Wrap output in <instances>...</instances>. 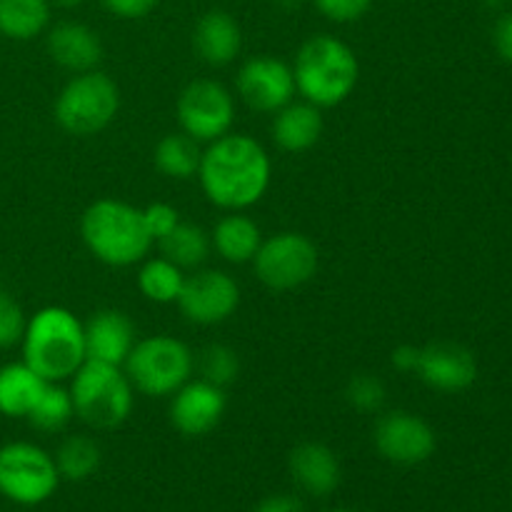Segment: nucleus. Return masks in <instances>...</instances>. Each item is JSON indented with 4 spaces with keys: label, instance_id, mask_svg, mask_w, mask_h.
Segmentation results:
<instances>
[{
    "label": "nucleus",
    "instance_id": "6ab92c4d",
    "mask_svg": "<svg viewBox=\"0 0 512 512\" xmlns=\"http://www.w3.org/2000/svg\"><path fill=\"white\" fill-rule=\"evenodd\" d=\"M290 475L305 493L325 498L340 485L338 455L323 443H303L288 458Z\"/></svg>",
    "mask_w": 512,
    "mask_h": 512
},
{
    "label": "nucleus",
    "instance_id": "412c9836",
    "mask_svg": "<svg viewBox=\"0 0 512 512\" xmlns=\"http://www.w3.org/2000/svg\"><path fill=\"white\" fill-rule=\"evenodd\" d=\"M48 388L28 363H8L0 368V415L5 418H28L30 410Z\"/></svg>",
    "mask_w": 512,
    "mask_h": 512
},
{
    "label": "nucleus",
    "instance_id": "dca6fc26",
    "mask_svg": "<svg viewBox=\"0 0 512 512\" xmlns=\"http://www.w3.org/2000/svg\"><path fill=\"white\" fill-rule=\"evenodd\" d=\"M83 330L85 358L95 363L123 365L133 345L138 343L133 320L120 310H100L83 325Z\"/></svg>",
    "mask_w": 512,
    "mask_h": 512
},
{
    "label": "nucleus",
    "instance_id": "a878e982",
    "mask_svg": "<svg viewBox=\"0 0 512 512\" xmlns=\"http://www.w3.org/2000/svg\"><path fill=\"white\" fill-rule=\"evenodd\" d=\"M183 270L175 263H170L168 258H153L140 268L138 273V288L140 293L148 300L160 305L175 303L183 290Z\"/></svg>",
    "mask_w": 512,
    "mask_h": 512
},
{
    "label": "nucleus",
    "instance_id": "423d86ee",
    "mask_svg": "<svg viewBox=\"0 0 512 512\" xmlns=\"http://www.w3.org/2000/svg\"><path fill=\"white\" fill-rule=\"evenodd\" d=\"M123 365L135 390L150 398H165L188 383L195 358L183 340L173 335H153L138 340Z\"/></svg>",
    "mask_w": 512,
    "mask_h": 512
},
{
    "label": "nucleus",
    "instance_id": "0eeeda50",
    "mask_svg": "<svg viewBox=\"0 0 512 512\" xmlns=\"http://www.w3.org/2000/svg\"><path fill=\"white\" fill-rule=\"evenodd\" d=\"M120 108V90L113 78L100 70L78 73L55 100V120L78 138L100 133L113 123Z\"/></svg>",
    "mask_w": 512,
    "mask_h": 512
},
{
    "label": "nucleus",
    "instance_id": "2f4dec72",
    "mask_svg": "<svg viewBox=\"0 0 512 512\" xmlns=\"http://www.w3.org/2000/svg\"><path fill=\"white\" fill-rule=\"evenodd\" d=\"M313 3L333 23H355L373 8V0H313Z\"/></svg>",
    "mask_w": 512,
    "mask_h": 512
},
{
    "label": "nucleus",
    "instance_id": "c756f323",
    "mask_svg": "<svg viewBox=\"0 0 512 512\" xmlns=\"http://www.w3.org/2000/svg\"><path fill=\"white\" fill-rule=\"evenodd\" d=\"M385 385L383 380L375 378L370 373L353 375L345 388V400L353 405L355 410H363V413H375V410L383 408L385 403Z\"/></svg>",
    "mask_w": 512,
    "mask_h": 512
},
{
    "label": "nucleus",
    "instance_id": "4468645a",
    "mask_svg": "<svg viewBox=\"0 0 512 512\" xmlns=\"http://www.w3.org/2000/svg\"><path fill=\"white\" fill-rule=\"evenodd\" d=\"M225 408H228L225 388H218L203 378L188 380L173 393L170 423L178 433L188 435V438H200L218 428Z\"/></svg>",
    "mask_w": 512,
    "mask_h": 512
},
{
    "label": "nucleus",
    "instance_id": "2eb2a0df",
    "mask_svg": "<svg viewBox=\"0 0 512 512\" xmlns=\"http://www.w3.org/2000/svg\"><path fill=\"white\" fill-rule=\"evenodd\" d=\"M415 373L428 388L440 390V393H460V390H468L478 378V360L465 345L438 340L420 348Z\"/></svg>",
    "mask_w": 512,
    "mask_h": 512
},
{
    "label": "nucleus",
    "instance_id": "a211bd4d",
    "mask_svg": "<svg viewBox=\"0 0 512 512\" xmlns=\"http://www.w3.org/2000/svg\"><path fill=\"white\" fill-rule=\"evenodd\" d=\"M193 45L203 63L213 65V68H223V65H230L240 55L243 30H240L238 20L225 13V10H208L195 23Z\"/></svg>",
    "mask_w": 512,
    "mask_h": 512
},
{
    "label": "nucleus",
    "instance_id": "39448f33",
    "mask_svg": "<svg viewBox=\"0 0 512 512\" xmlns=\"http://www.w3.org/2000/svg\"><path fill=\"white\" fill-rule=\"evenodd\" d=\"M75 415L95 430L120 428L133 413L135 388L120 365L85 360L70 385Z\"/></svg>",
    "mask_w": 512,
    "mask_h": 512
},
{
    "label": "nucleus",
    "instance_id": "7c9ffc66",
    "mask_svg": "<svg viewBox=\"0 0 512 512\" xmlns=\"http://www.w3.org/2000/svg\"><path fill=\"white\" fill-rule=\"evenodd\" d=\"M25 323H28V318L23 315L20 305L3 293V298H0V348L5 350L18 345L23 340Z\"/></svg>",
    "mask_w": 512,
    "mask_h": 512
},
{
    "label": "nucleus",
    "instance_id": "9b49d317",
    "mask_svg": "<svg viewBox=\"0 0 512 512\" xmlns=\"http://www.w3.org/2000/svg\"><path fill=\"white\" fill-rule=\"evenodd\" d=\"M180 313L195 325H218L238 310L240 288L223 270H198L183 280Z\"/></svg>",
    "mask_w": 512,
    "mask_h": 512
},
{
    "label": "nucleus",
    "instance_id": "aec40b11",
    "mask_svg": "<svg viewBox=\"0 0 512 512\" xmlns=\"http://www.w3.org/2000/svg\"><path fill=\"white\" fill-rule=\"evenodd\" d=\"M323 135V115L313 103H293L275 113L273 120V138L288 153H305L313 148Z\"/></svg>",
    "mask_w": 512,
    "mask_h": 512
},
{
    "label": "nucleus",
    "instance_id": "f3484780",
    "mask_svg": "<svg viewBox=\"0 0 512 512\" xmlns=\"http://www.w3.org/2000/svg\"><path fill=\"white\" fill-rule=\"evenodd\" d=\"M48 53L60 68L70 73H88L103 60L100 35L85 23L63 20L48 30Z\"/></svg>",
    "mask_w": 512,
    "mask_h": 512
},
{
    "label": "nucleus",
    "instance_id": "f03ea898",
    "mask_svg": "<svg viewBox=\"0 0 512 512\" xmlns=\"http://www.w3.org/2000/svg\"><path fill=\"white\" fill-rule=\"evenodd\" d=\"M23 363H28L48 383L73 378L75 370L85 363V330L83 323L60 305L38 310L25 323Z\"/></svg>",
    "mask_w": 512,
    "mask_h": 512
},
{
    "label": "nucleus",
    "instance_id": "f257e3e1",
    "mask_svg": "<svg viewBox=\"0 0 512 512\" xmlns=\"http://www.w3.org/2000/svg\"><path fill=\"white\" fill-rule=\"evenodd\" d=\"M198 175L210 203L238 213L258 203L268 190L270 155L250 135L228 133L210 143Z\"/></svg>",
    "mask_w": 512,
    "mask_h": 512
},
{
    "label": "nucleus",
    "instance_id": "58836bf2",
    "mask_svg": "<svg viewBox=\"0 0 512 512\" xmlns=\"http://www.w3.org/2000/svg\"><path fill=\"white\" fill-rule=\"evenodd\" d=\"M485 3H488L490 8H498V5H503V0H485Z\"/></svg>",
    "mask_w": 512,
    "mask_h": 512
},
{
    "label": "nucleus",
    "instance_id": "393cba45",
    "mask_svg": "<svg viewBox=\"0 0 512 512\" xmlns=\"http://www.w3.org/2000/svg\"><path fill=\"white\" fill-rule=\"evenodd\" d=\"M200 158H203L200 143L188 133H170L155 145V165L168 178L188 180L198 175Z\"/></svg>",
    "mask_w": 512,
    "mask_h": 512
},
{
    "label": "nucleus",
    "instance_id": "f8f14e48",
    "mask_svg": "<svg viewBox=\"0 0 512 512\" xmlns=\"http://www.w3.org/2000/svg\"><path fill=\"white\" fill-rule=\"evenodd\" d=\"M375 448L385 460L395 465H420L435 453V430L428 420L408 410L385 413L375 425Z\"/></svg>",
    "mask_w": 512,
    "mask_h": 512
},
{
    "label": "nucleus",
    "instance_id": "5701e85b",
    "mask_svg": "<svg viewBox=\"0 0 512 512\" xmlns=\"http://www.w3.org/2000/svg\"><path fill=\"white\" fill-rule=\"evenodd\" d=\"M50 23V0H0V35L30 40Z\"/></svg>",
    "mask_w": 512,
    "mask_h": 512
},
{
    "label": "nucleus",
    "instance_id": "1a4fd4ad",
    "mask_svg": "<svg viewBox=\"0 0 512 512\" xmlns=\"http://www.w3.org/2000/svg\"><path fill=\"white\" fill-rule=\"evenodd\" d=\"M255 275L270 290H295L318 270V248L303 233H278L263 240L253 258Z\"/></svg>",
    "mask_w": 512,
    "mask_h": 512
},
{
    "label": "nucleus",
    "instance_id": "ddd939ff",
    "mask_svg": "<svg viewBox=\"0 0 512 512\" xmlns=\"http://www.w3.org/2000/svg\"><path fill=\"white\" fill-rule=\"evenodd\" d=\"M295 75L288 63L273 55H255L238 70V93L258 113H278L295 95Z\"/></svg>",
    "mask_w": 512,
    "mask_h": 512
},
{
    "label": "nucleus",
    "instance_id": "473e14b6",
    "mask_svg": "<svg viewBox=\"0 0 512 512\" xmlns=\"http://www.w3.org/2000/svg\"><path fill=\"white\" fill-rule=\"evenodd\" d=\"M143 218H145V225H148L150 235H153V240L165 238V235L180 223V213L168 203H150L148 208L143 210Z\"/></svg>",
    "mask_w": 512,
    "mask_h": 512
},
{
    "label": "nucleus",
    "instance_id": "e433bc0d",
    "mask_svg": "<svg viewBox=\"0 0 512 512\" xmlns=\"http://www.w3.org/2000/svg\"><path fill=\"white\" fill-rule=\"evenodd\" d=\"M418 355H420V348H415V345H400V348L393 350V365L398 370H403V373H413L415 368H418Z\"/></svg>",
    "mask_w": 512,
    "mask_h": 512
},
{
    "label": "nucleus",
    "instance_id": "cd10ccee",
    "mask_svg": "<svg viewBox=\"0 0 512 512\" xmlns=\"http://www.w3.org/2000/svg\"><path fill=\"white\" fill-rule=\"evenodd\" d=\"M75 405L70 398V390H63L60 385L48 383L45 393L40 395V400L35 403V408L28 413V423L35 430H43V433H58L65 425L73 420Z\"/></svg>",
    "mask_w": 512,
    "mask_h": 512
},
{
    "label": "nucleus",
    "instance_id": "72a5a7b5",
    "mask_svg": "<svg viewBox=\"0 0 512 512\" xmlns=\"http://www.w3.org/2000/svg\"><path fill=\"white\" fill-rule=\"evenodd\" d=\"M110 15L123 20H138L153 13L160 0H100Z\"/></svg>",
    "mask_w": 512,
    "mask_h": 512
},
{
    "label": "nucleus",
    "instance_id": "ea45409f",
    "mask_svg": "<svg viewBox=\"0 0 512 512\" xmlns=\"http://www.w3.org/2000/svg\"><path fill=\"white\" fill-rule=\"evenodd\" d=\"M330 512H353V510H330Z\"/></svg>",
    "mask_w": 512,
    "mask_h": 512
},
{
    "label": "nucleus",
    "instance_id": "7ed1b4c3",
    "mask_svg": "<svg viewBox=\"0 0 512 512\" xmlns=\"http://www.w3.org/2000/svg\"><path fill=\"white\" fill-rule=\"evenodd\" d=\"M295 88L308 103L333 108L353 95L360 80L358 55L335 35H313L300 45L293 65Z\"/></svg>",
    "mask_w": 512,
    "mask_h": 512
},
{
    "label": "nucleus",
    "instance_id": "c9c22d12",
    "mask_svg": "<svg viewBox=\"0 0 512 512\" xmlns=\"http://www.w3.org/2000/svg\"><path fill=\"white\" fill-rule=\"evenodd\" d=\"M255 512H303V503L295 495H270L255 508Z\"/></svg>",
    "mask_w": 512,
    "mask_h": 512
},
{
    "label": "nucleus",
    "instance_id": "9d476101",
    "mask_svg": "<svg viewBox=\"0 0 512 512\" xmlns=\"http://www.w3.org/2000/svg\"><path fill=\"white\" fill-rule=\"evenodd\" d=\"M178 120L183 133L198 143H213L230 133L235 120V100L218 80L200 78L185 85L178 98Z\"/></svg>",
    "mask_w": 512,
    "mask_h": 512
},
{
    "label": "nucleus",
    "instance_id": "f704fd0d",
    "mask_svg": "<svg viewBox=\"0 0 512 512\" xmlns=\"http://www.w3.org/2000/svg\"><path fill=\"white\" fill-rule=\"evenodd\" d=\"M495 48L508 63H512V13H505L495 25Z\"/></svg>",
    "mask_w": 512,
    "mask_h": 512
},
{
    "label": "nucleus",
    "instance_id": "4c0bfd02",
    "mask_svg": "<svg viewBox=\"0 0 512 512\" xmlns=\"http://www.w3.org/2000/svg\"><path fill=\"white\" fill-rule=\"evenodd\" d=\"M85 0H50V5H58V8H78Z\"/></svg>",
    "mask_w": 512,
    "mask_h": 512
},
{
    "label": "nucleus",
    "instance_id": "4be33fe9",
    "mask_svg": "<svg viewBox=\"0 0 512 512\" xmlns=\"http://www.w3.org/2000/svg\"><path fill=\"white\" fill-rule=\"evenodd\" d=\"M213 248L218 250V255L223 260L233 265H243L248 260L255 258L260 243H263V235L255 220H250L248 215H225L213 230V238H210Z\"/></svg>",
    "mask_w": 512,
    "mask_h": 512
},
{
    "label": "nucleus",
    "instance_id": "6e6552de",
    "mask_svg": "<svg viewBox=\"0 0 512 512\" xmlns=\"http://www.w3.org/2000/svg\"><path fill=\"white\" fill-rule=\"evenodd\" d=\"M55 458L33 443L0 448V495L18 505H40L58 490Z\"/></svg>",
    "mask_w": 512,
    "mask_h": 512
},
{
    "label": "nucleus",
    "instance_id": "b1692460",
    "mask_svg": "<svg viewBox=\"0 0 512 512\" xmlns=\"http://www.w3.org/2000/svg\"><path fill=\"white\" fill-rule=\"evenodd\" d=\"M158 243L160 250H163V258H168L170 263L178 265L180 270L200 268V265L208 260L210 248H213L210 235L205 233L200 225L183 223V220H180L165 238H160Z\"/></svg>",
    "mask_w": 512,
    "mask_h": 512
},
{
    "label": "nucleus",
    "instance_id": "bb28decb",
    "mask_svg": "<svg viewBox=\"0 0 512 512\" xmlns=\"http://www.w3.org/2000/svg\"><path fill=\"white\" fill-rule=\"evenodd\" d=\"M60 478L65 480H85L98 470L100 465V448L88 435H70L63 440L55 455Z\"/></svg>",
    "mask_w": 512,
    "mask_h": 512
},
{
    "label": "nucleus",
    "instance_id": "c85d7f7f",
    "mask_svg": "<svg viewBox=\"0 0 512 512\" xmlns=\"http://www.w3.org/2000/svg\"><path fill=\"white\" fill-rule=\"evenodd\" d=\"M198 368H200V375H203V380L218 385V388H225V385H230L235 378H238L240 363L235 350H230L228 345L215 343V345H208V348L200 353Z\"/></svg>",
    "mask_w": 512,
    "mask_h": 512
},
{
    "label": "nucleus",
    "instance_id": "20e7f679",
    "mask_svg": "<svg viewBox=\"0 0 512 512\" xmlns=\"http://www.w3.org/2000/svg\"><path fill=\"white\" fill-rule=\"evenodd\" d=\"M80 233L90 253L105 265L128 268L140 263L155 243L145 225L143 210L123 200L103 198L88 205L80 220Z\"/></svg>",
    "mask_w": 512,
    "mask_h": 512
}]
</instances>
